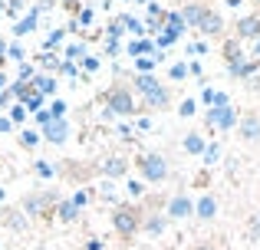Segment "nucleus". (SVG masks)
I'll return each instance as SVG.
<instances>
[{
  "instance_id": "nucleus-62",
  "label": "nucleus",
  "mask_w": 260,
  "mask_h": 250,
  "mask_svg": "<svg viewBox=\"0 0 260 250\" xmlns=\"http://www.w3.org/2000/svg\"><path fill=\"white\" fill-rule=\"evenodd\" d=\"M254 4H260V0H254Z\"/></svg>"
},
{
  "instance_id": "nucleus-21",
  "label": "nucleus",
  "mask_w": 260,
  "mask_h": 250,
  "mask_svg": "<svg viewBox=\"0 0 260 250\" xmlns=\"http://www.w3.org/2000/svg\"><path fill=\"white\" fill-rule=\"evenodd\" d=\"M33 86H37L40 96H50V92L56 89V79H53V76H33Z\"/></svg>"
},
{
  "instance_id": "nucleus-33",
  "label": "nucleus",
  "mask_w": 260,
  "mask_h": 250,
  "mask_svg": "<svg viewBox=\"0 0 260 250\" xmlns=\"http://www.w3.org/2000/svg\"><path fill=\"white\" fill-rule=\"evenodd\" d=\"M63 37H66V30H53V33H50V40H46V50L59 46V43H63Z\"/></svg>"
},
{
  "instance_id": "nucleus-48",
  "label": "nucleus",
  "mask_w": 260,
  "mask_h": 250,
  "mask_svg": "<svg viewBox=\"0 0 260 250\" xmlns=\"http://www.w3.org/2000/svg\"><path fill=\"white\" fill-rule=\"evenodd\" d=\"M7 53H10V56H13V59H23V50H20V46H17V43H13V46H7Z\"/></svg>"
},
{
  "instance_id": "nucleus-6",
  "label": "nucleus",
  "mask_w": 260,
  "mask_h": 250,
  "mask_svg": "<svg viewBox=\"0 0 260 250\" xmlns=\"http://www.w3.org/2000/svg\"><path fill=\"white\" fill-rule=\"evenodd\" d=\"M237 135L244 141H260V116L257 112H247L244 119H237Z\"/></svg>"
},
{
  "instance_id": "nucleus-40",
  "label": "nucleus",
  "mask_w": 260,
  "mask_h": 250,
  "mask_svg": "<svg viewBox=\"0 0 260 250\" xmlns=\"http://www.w3.org/2000/svg\"><path fill=\"white\" fill-rule=\"evenodd\" d=\"M250 240H260V214H254L250 221Z\"/></svg>"
},
{
  "instance_id": "nucleus-34",
  "label": "nucleus",
  "mask_w": 260,
  "mask_h": 250,
  "mask_svg": "<svg viewBox=\"0 0 260 250\" xmlns=\"http://www.w3.org/2000/svg\"><path fill=\"white\" fill-rule=\"evenodd\" d=\"M188 76V63H175L172 66V79H184Z\"/></svg>"
},
{
  "instance_id": "nucleus-59",
  "label": "nucleus",
  "mask_w": 260,
  "mask_h": 250,
  "mask_svg": "<svg viewBox=\"0 0 260 250\" xmlns=\"http://www.w3.org/2000/svg\"><path fill=\"white\" fill-rule=\"evenodd\" d=\"M0 66H4V56H0Z\"/></svg>"
},
{
  "instance_id": "nucleus-9",
  "label": "nucleus",
  "mask_w": 260,
  "mask_h": 250,
  "mask_svg": "<svg viewBox=\"0 0 260 250\" xmlns=\"http://www.w3.org/2000/svg\"><path fill=\"white\" fill-rule=\"evenodd\" d=\"M43 135L53 145H59V141H66V135H70V122H66V119H53V122L43 125Z\"/></svg>"
},
{
  "instance_id": "nucleus-23",
  "label": "nucleus",
  "mask_w": 260,
  "mask_h": 250,
  "mask_svg": "<svg viewBox=\"0 0 260 250\" xmlns=\"http://www.w3.org/2000/svg\"><path fill=\"white\" fill-rule=\"evenodd\" d=\"M125 171H128V161H125V158L106 161V174H109V178H119V174H125Z\"/></svg>"
},
{
  "instance_id": "nucleus-31",
  "label": "nucleus",
  "mask_w": 260,
  "mask_h": 250,
  "mask_svg": "<svg viewBox=\"0 0 260 250\" xmlns=\"http://www.w3.org/2000/svg\"><path fill=\"white\" fill-rule=\"evenodd\" d=\"M20 141H23L26 148H37V145H40V135H37V132H30V128H26V132L20 135Z\"/></svg>"
},
{
  "instance_id": "nucleus-54",
  "label": "nucleus",
  "mask_w": 260,
  "mask_h": 250,
  "mask_svg": "<svg viewBox=\"0 0 260 250\" xmlns=\"http://www.w3.org/2000/svg\"><path fill=\"white\" fill-rule=\"evenodd\" d=\"M194 250H214V247H211V244H198Z\"/></svg>"
},
{
  "instance_id": "nucleus-11",
  "label": "nucleus",
  "mask_w": 260,
  "mask_h": 250,
  "mask_svg": "<svg viewBox=\"0 0 260 250\" xmlns=\"http://www.w3.org/2000/svg\"><path fill=\"white\" fill-rule=\"evenodd\" d=\"M194 214L201 221H214V214H217V201H214V194H201V198L194 201Z\"/></svg>"
},
{
  "instance_id": "nucleus-8",
  "label": "nucleus",
  "mask_w": 260,
  "mask_h": 250,
  "mask_svg": "<svg viewBox=\"0 0 260 250\" xmlns=\"http://www.w3.org/2000/svg\"><path fill=\"white\" fill-rule=\"evenodd\" d=\"M198 30H201L204 37H221V33H224V20H221V13L204 10V17H201V23H198Z\"/></svg>"
},
{
  "instance_id": "nucleus-19",
  "label": "nucleus",
  "mask_w": 260,
  "mask_h": 250,
  "mask_svg": "<svg viewBox=\"0 0 260 250\" xmlns=\"http://www.w3.org/2000/svg\"><path fill=\"white\" fill-rule=\"evenodd\" d=\"M158 79H155V76H135V92H139V96H148V92H152V89H158Z\"/></svg>"
},
{
  "instance_id": "nucleus-47",
  "label": "nucleus",
  "mask_w": 260,
  "mask_h": 250,
  "mask_svg": "<svg viewBox=\"0 0 260 250\" xmlns=\"http://www.w3.org/2000/svg\"><path fill=\"white\" fill-rule=\"evenodd\" d=\"M59 73H66V76H76V66H73V63H59Z\"/></svg>"
},
{
  "instance_id": "nucleus-60",
  "label": "nucleus",
  "mask_w": 260,
  "mask_h": 250,
  "mask_svg": "<svg viewBox=\"0 0 260 250\" xmlns=\"http://www.w3.org/2000/svg\"><path fill=\"white\" fill-rule=\"evenodd\" d=\"M66 4H70V7H73V0H66Z\"/></svg>"
},
{
  "instance_id": "nucleus-24",
  "label": "nucleus",
  "mask_w": 260,
  "mask_h": 250,
  "mask_svg": "<svg viewBox=\"0 0 260 250\" xmlns=\"http://www.w3.org/2000/svg\"><path fill=\"white\" fill-rule=\"evenodd\" d=\"M165 23H168V30H172V33H178V37L188 30V26H184V20H181V13H165Z\"/></svg>"
},
{
  "instance_id": "nucleus-41",
  "label": "nucleus",
  "mask_w": 260,
  "mask_h": 250,
  "mask_svg": "<svg viewBox=\"0 0 260 250\" xmlns=\"http://www.w3.org/2000/svg\"><path fill=\"white\" fill-rule=\"evenodd\" d=\"M37 73H33V66H26V63H20V83H26V79H33Z\"/></svg>"
},
{
  "instance_id": "nucleus-61",
  "label": "nucleus",
  "mask_w": 260,
  "mask_h": 250,
  "mask_svg": "<svg viewBox=\"0 0 260 250\" xmlns=\"http://www.w3.org/2000/svg\"><path fill=\"white\" fill-rule=\"evenodd\" d=\"M139 4H145V0H139Z\"/></svg>"
},
{
  "instance_id": "nucleus-46",
  "label": "nucleus",
  "mask_w": 260,
  "mask_h": 250,
  "mask_svg": "<svg viewBox=\"0 0 260 250\" xmlns=\"http://www.w3.org/2000/svg\"><path fill=\"white\" fill-rule=\"evenodd\" d=\"M247 89H250V92H260V76H250V79H247Z\"/></svg>"
},
{
  "instance_id": "nucleus-51",
  "label": "nucleus",
  "mask_w": 260,
  "mask_h": 250,
  "mask_svg": "<svg viewBox=\"0 0 260 250\" xmlns=\"http://www.w3.org/2000/svg\"><path fill=\"white\" fill-rule=\"evenodd\" d=\"M79 23H92V10H83V13H79Z\"/></svg>"
},
{
  "instance_id": "nucleus-49",
  "label": "nucleus",
  "mask_w": 260,
  "mask_h": 250,
  "mask_svg": "<svg viewBox=\"0 0 260 250\" xmlns=\"http://www.w3.org/2000/svg\"><path fill=\"white\" fill-rule=\"evenodd\" d=\"M188 53H208V43H191Z\"/></svg>"
},
{
  "instance_id": "nucleus-42",
  "label": "nucleus",
  "mask_w": 260,
  "mask_h": 250,
  "mask_svg": "<svg viewBox=\"0 0 260 250\" xmlns=\"http://www.w3.org/2000/svg\"><path fill=\"white\" fill-rule=\"evenodd\" d=\"M37 122H40V125H46V122H53V116H50V109H40V112H37Z\"/></svg>"
},
{
  "instance_id": "nucleus-50",
  "label": "nucleus",
  "mask_w": 260,
  "mask_h": 250,
  "mask_svg": "<svg viewBox=\"0 0 260 250\" xmlns=\"http://www.w3.org/2000/svg\"><path fill=\"white\" fill-rule=\"evenodd\" d=\"M79 53H83V46H79V43H76V46H70V50H66V56H70V59H76V56H79Z\"/></svg>"
},
{
  "instance_id": "nucleus-10",
  "label": "nucleus",
  "mask_w": 260,
  "mask_h": 250,
  "mask_svg": "<svg viewBox=\"0 0 260 250\" xmlns=\"http://www.w3.org/2000/svg\"><path fill=\"white\" fill-rule=\"evenodd\" d=\"M237 40H260V17L237 20Z\"/></svg>"
},
{
  "instance_id": "nucleus-44",
  "label": "nucleus",
  "mask_w": 260,
  "mask_h": 250,
  "mask_svg": "<svg viewBox=\"0 0 260 250\" xmlns=\"http://www.w3.org/2000/svg\"><path fill=\"white\" fill-rule=\"evenodd\" d=\"M10 102H13V92L4 89V92H0V109H4V105H10Z\"/></svg>"
},
{
  "instance_id": "nucleus-30",
  "label": "nucleus",
  "mask_w": 260,
  "mask_h": 250,
  "mask_svg": "<svg viewBox=\"0 0 260 250\" xmlns=\"http://www.w3.org/2000/svg\"><path fill=\"white\" fill-rule=\"evenodd\" d=\"M50 116H53V119H63V116H66V102H63V99H53Z\"/></svg>"
},
{
  "instance_id": "nucleus-15",
  "label": "nucleus",
  "mask_w": 260,
  "mask_h": 250,
  "mask_svg": "<svg viewBox=\"0 0 260 250\" xmlns=\"http://www.w3.org/2000/svg\"><path fill=\"white\" fill-rule=\"evenodd\" d=\"M145 105H148V109H165V105H168V89H165V86L152 89V92L145 96Z\"/></svg>"
},
{
  "instance_id": "nucleus-3",
  "label": "nucleus",
  "mask_w": 260,
  "mask_h": 250,
  "mask_svg": "<svg viewBox=\"0 0 260 250\" xmlns=\"http://www.w3.org/2000/svg\"><path fill=\"white\" fill-rule=\"evenodd\" d=\"M139 224H142V214L135 211V207H119V211L112 214V227L122 237H132V234L139 231Z\"/></svg>"
},
{
  "instance_id": "nucleus-45",
  "label": "nucleus",
  "mask_w": 260,
  "mask_h": 250,
  "mask_svg": "<svg viewBox=\"0 0 260 250\" xmlns=\"http://www.w3.org/2000/svg\"><path fill=\"white\" fill-rule=\"evenodd\" d=\"M201 102L211 109V102H214V89H204V92H201Z\"/></svg>"
},
{
  "instance_id": "nucleus-2",
  "label": "nucleus",
  "mask_w": 260,
  "mask_h": 250,
  "mask_svg": "<svg viewBox=\"0 0 260 250\" xmlns=\"http://www.w3.org/2000/svg\"><path fill=\"white\" fill-rule=\"evenodd\" d=\"M106 112H109V116H132V112H135L132 92L122 89V86H115V89L106 96Z\"/></svg>"
},
{
  "instance_id": "nucleus-17",
  "label": "nucleus",
  "mask_w": 260,
  "mask_h": 250,
  "mask_svg": "<svg viewBox=\"0 0 260 250\" xmlns=\"http://www.w3.org/2000/svg\"><path fill=\"white\" fill-rule=\"evenodd\" d=\"M56 214H59V221H63V224H70V221L79 218V207L73 204V201H59V204H56Z\"/></svg>"
},
{
  "instance_id": "nucleus-28",
  "label": "nucleus",
  "mask_w": 260,
  "mask_h": 250,
  "mask_svg": "<svg viewBox=\"0 0 260 250\" xmlns=\"http://www.w3.org/2000/svg\"><path fill=\"white\" fill-rule=\"evenodd\" d=\"M217 158H221V145H208L204 148V161H208V165H217Z\"/></svg>"
},
{
  "instance_id": "nucleus-20",
  "label": "nucleus",
  "mask_w": 260,
  "mask_h": 250,
  "mask_svg": "<svg viewBox=\"0 0 260 250\" xmlns=\"http://www.w3.org/2000/svg\"><path fill=\"white\" fill-rule=\"evenodd\" d=\"M165 227H168V218H161V214H152V218L145 221V231L152 234V237H158V234H165Z\"/></svg>"
},
{
  "instance_id": "nucleus-52",
  "label": "nucleus",
  "mask_w": 260,
  "mask_h": 250,
  "mask_svg": "<svg viewBox=\"0 0 260 250\" xmlns=\"http://www.w3.org/2000/svg\"><path fill=\"white\" fill-rule=\"evenodd\" d=\"M10 128H13V122H10V119H4V116H0V132H10Z\"/></svg>"
},
{
  "instance_id": "nucleus-25",
  "label": "nucleus",
  "mask_w": 260,
  "mask_h": 250,
  "mask_svg": "<svg viewBox=\"0 0 260 250\" xmlns=\"http://www.w3.org/2000/svg\"><path fill=\"white\" fill-rule=\"evenodd\" d=\"M122 23H125V30L128 33H135V40H142V33H145V23H142V20H135V17H122Z\"/></svg>"
},
{
  "instance_id": "nucleus-53",
  "label": "nucleus",
  "mask_w": 260,
  "mask_h": 250,
  "mask_svg": "<svg viewBox=\"0 0 260 250\" xmlns=\"http://www.w3.org/2000/svg\"><path fill=\"white\" fill-rule=\"evenodd\" d=\"M86 250H102V240H89V244H86Z\"/></svg>"
},
{
  "instance_id": "nucleus-27",
  "label": "nucleus",
  "mask_w": 260,
  "mask_h": 250,
  "mask_svg": "<svg viewBox=\"0 0 260 250\" xmlns=\"http://www.w3.org/2000/svg\"><path fill=\"white\" fill-rule=\"evenodd\" d=\"M122 30H125V23H122V17H115L112 23H109V40H115V43H119V37H122Z\"/></svg>"
},
{
  "instance_id": "nucleus-13",
  "label": "nucleus",
  "mask_w": 260,
  "mask_h": 250,
  "mask_svg": "<svg viewBox=\"0 0 260 250\" xmlns=\"http://www.w3.org/2000/svg\"><path fill=\"white\" fill-rule=\"evenodd\" d=\"M128 53H132V56H155V53H158V46L152 43V40H132V43H128Z\"/></svg>"
},
{
  "instance_id": "nucleus-39",
  "label": "nucleus",
  "mask_w": 260,
  "mask_h": 250,
  "mask_svg": "<svg viewBox=\"0 0 260 250\" xmlns=\"http://www.w3.org/2000/svg\"><path fill=\"white\" fill-rule=\"evenodd\" d=\"M128 194H132V198H142V194H145L142 181H128Z\"/></svg>"
},
{
  "instance_id": "nucleus-26",
  "label": "nucleus",
  "mask_w": 260,
  "mask_h": 250,
  "mask_svg": "<svg viewBox=\"0 0 260 250\" xmlns=\"http://www.w3.org/2000/svg\"><path fill=\"white\" fill-rule=\"evenodd\" d=\"M40 105H43V96H40L37 89H30V92H26V99H23V109H37L40 112Z\"/></svg>"
},
{
  "instance_id": "nucleus-58",
  "label": "nucleus",
  "mask_w": 260,
  "mask_h": 250,
  "mask_svg": "<svg viewBox=\"0 0 260 250\" xmlns=\"http://www.w3.org/2000/svg\"><path fill=\"white\" fill-rule=\"evenodd\" d=\"M0 201H4V191H0Z\"/></svg>"
},
{
  "instance_id": "nucleus-57",
  "label": "nucleus",
  "mask_w": 260,
  "mask_h": 250,
  "mask_svg": "<svg viewBox=\"0 0 260 250\" xmlns=\"http://www.w3.org/2000/svg\"><path fill=\"white\" fill-rule=\"evenodd\" d=\"M4 53H7V43H4V40H0V56H4Z\"/></svg>"
},
{
  "instance_id": "nucleus-38",
  "label": "nucleus",
  "mask_w": 260,
  "mask_h": 250,
  "mask_svg": "<svg viewBox=\"0 0 260 250\" xmlns=\"http://www.w3.org/2000/svg\"><path fill=\"white\" fill-rule=\"evenodd\" d=\"M99 191H102V198H106V201H115V185H112V181H106Z\"/></svg>"
},
{
  "instance_id": "nucleus-16",
  "label": "nucleus",
  "mask_w": 260,
  "mask_h": 250,
  "mask_svg": "<svg viewBox=\"0 0 260 250\" xmlns=\"http://www.w3.org/2000/svg\"><path fill=\"white\" fill-rule=\"evenodd\" d=\"M204 148H208V145H204L201 132H191L188 138H184V152H188V155H204Z\"/></svg>"
},
{
  "instance_id": "nucleus-5",
  "label": "nucleus",
  "mask_w": 260,
  "mask_h": 250,
  "mask_svg": "<svg viewBox=\"0 0 260 250\" xmlns=\"http://www.w3.org/2000/svg\"><path fill=\"white\" fill-rule=\"evenodd\" d=\"M204 122H208L211 128L231 132V128H237V109L234 105H228V109H208L204 112Z\"/></svg>"
},
{
  "instance_id": "nucleus-32",
  "label": "nucleus",
  "mask_w": 260,
  "mask_h": 250,
  "mask_svg": "<svg viewBox=\"0 0 260 250\" xmlns=\"http://www.w3.org/2000/svg\"><path fill=\"white\" fill-rule=\"evenodd\" d=\"M228 105H231L228 92H214V102H211V109H228Z\"/></svg>"
},
{
  "instance_id": "nucleus-35",
  "label": "nucleus",
  "mask_w": 260,
  "mask_h": 250,
  "mask_svg": "<svg viewBox=\"0 0 260 250\" xmlns=\"http://www.w3.org/2000/svg\"><path fill=\"white\" fill-rule=\"evenodd\" d=\"M37 174H40V178H53V168H50V161H37Z\"/></svg>"
},
{
  "instance_id": "nucleus-55",
  "label": "nucleus",
  "mask_w": 260,
  "mask_h": 250,
  "mask_svg": "<svg viewBox=\"0 0 260 250\" xmlns=\"http://www.w3.org/2000/svg\"><path fill=\"white\" fill-rule=\"evenodd\" d=\"M254 53H257V56H260V40H254Z\"/></svg>"
},
{
  "instance_id": "nucleus-22",
  "label": "nucleus",
  "mask_w": 260,
  "mask_h": 250,
  "mask_svg": "<svg viewBox=\"0 0 260 250\" xmlns=\"http://www.w3.org/2000/svg\"><path fill=\"white\" fill-rule=\"evenodd\" d=\"M37 17H40L37 10H33L30 17H23V20L17 23V30H13V33H17V37H26V33H33V30H37Z\"/></svg>"
},
{
  "instance_id": "nucleus-37",
  "label": "nucleus",
  "mask_w": 260,
  "mask_h": 250,
  "mask_svg": "<svg viewBox=\"0 0 260 250\" xmlns=\"http://www.w3.org/2000/svg\"><path fill=\"white\" fill-rule=\"evenodd\" d=\"M40 66H46V69H53V66H59V59L53 56V53H43V56H40Z\"/></svg>"
},
{
  "instance_id": "nucleus-1",
  "label": "nucleus",
  "mask_w": 260,
  "mask_h": 250,
  "mask_svg": "<svg viewBox=\"0 0 260 250\" xmlns=\"http://www.w3.org/2000/svg\"><path fill=\"white\" fill-rule=\"evenodd\" d=\"M139 171H142V178L145 181H165L168 178V161L161 158L158 152H145V155H139Z\"/></svg>"
},
{
  "instance_id": "nucleus-12",
  "label": "nucleus",
  "mask_w": 260,
  "mask_h": 250,
  "mask_svg": "<svg viewBox=\"0 0 260 250\" xmlns=\"http://www.w3.org/2000/svg\"><path fill=\"white\" fill-rule=\"evenodd\" d=\"M257 69H260V59H241V63H231L228 66V73L234 79H250Z\"/></svg>"
},
{
  "instance_id": "nucleus-14",
  "label": "nucleus",
  "mask_w": 260,
  "mask_h": 250,
  "mask_svg": "<svg viewBox=\"0 0 260 250\" xmlns=\"http://www.w3.org/2000/svg\"><path fill=\"white\" fill-rule=\"evenodd\" d=\"M204 10H208V7H201V4H188V7L181 10L184 26H198V23H201V17H204Z\"/></svg>"
},
{
  "instance_id": "nucleus-29",
  "label": "nucleus",
  "mask_w": 260,
  "mask_h": 250,
  "mask_svg": "<svg viewBox=\"0 0 260 250\" xmlns=\"http://www.w3.org/2000/svg\"><path fill=\"white\" fill-rule=\"evenodd\" d=\"M194 109H198V102H194V99H184V102H181V109H178V116H181V119H191V116H194Z\"/></svg>"
},
{
  "instance_id": "nucleus-43",
  "label": "nucleus",
  "mask_w": 260,
  "mask_h": 250,
  "mask_svg": "<svg viewBox=\"0 0 260 250\" xmlns=\"http://www.w3.org/2000/svg\"><path fill=\"white\" fill-rule=\"evenodd\" d=\"M83 66H86V73H95V69H99V59L86 56V59H83Z\"/></svg>"
},
{
  "instance_id": "nucleus-18",
  "label": "nucleus",
  "mask_w": 260,
  "mask_h": 250,
  "mask_svg": "<svg viewBox=\"0 0 260 250\" xmlns=\"http://www.w3.org/2000/svg\"><path fill=\"white\" fill-rule=\"evenodd\" d=\"M224 59H228V66H231V63H241V59H244L241 40H228V43H224Z\"/></svg>"
},
{
  "instance_id": "nucleus-7",
  "label": "nucleus",
  "mask_w": 260,
  "mask_h": 250,
  "mask_svg": "<svg viewBox=\"0 0 260 250\" xmlns=\"http://www.w3.org/2000/svg\"><path fill=\"white\" fill-rule=\"evenodd\" d=\"M194 214V201L188 198V194H175L172 201H168V218H191Z\"/></svg>"
},
{
  "instance_id": "nucleus-4",
  "label": "nucleus",
  "mask_w": 260,
  "mask_h": 250,
  "mask_svg": "<svg viewBox=\"0 0 260 250\" xmlns=\"http://www.w3.org/2000/svg\"><path fill=\"white\" fill-rule=\"evenodd\" d=\"M59 201H56V194L53 191H37V194H30V198L23 201V211L30 214V218H43L50 207H56Z\"/></svg>"
},
{
  "instance_id": "nucleus-36",
  "label": "nucleus",
  "mask_w": 260,
  "mask_h": 250,
  "mask_svg": "<svg viewBox=\"0 0 260 250\" xmlns=\"http://www.w3.org/2000/svg\"><path fill=\"white\" fill-rule=\"evenodd\" d=\"M23 119H26V109L23 105H13L10 109V122H23Z\"/></svg>"
},
{
  "instance_id": "nucleus-56",
  "label": "nucleus",
  "mask_w": 260,
  "mask_h": 250,
  "mask_svg": "<svg viewBox=\"0 0 260 250\" xmlns=\"http://www.w3.org/2000/svg\"><path fill=\"white\" fill-rule=\"evenodd\" d=\"M4 86H7V79H4V73H0V92H4Z\"/></svg>"
}]
</instances>
